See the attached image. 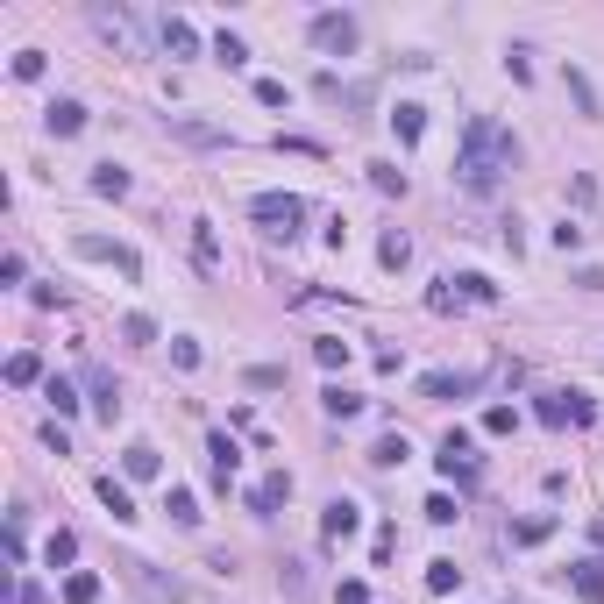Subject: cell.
<instances>
[{
  "mask_svg": "<svg viewBox=\"0 0 604 604\" xmlns=\"http://www.w3.org/2000/svg\"><path fill=\"white\" fill-rule=\"evenodd\" d=\"M334 604H370V583H363V576H349V583H334Z\"/></svg>",
  "mask_w": 604,
  "mask_h": 604,
  "instance_id": "cell-42",
  "label": "cell"
},
{
  "mask_svg": "<svg viewBox=\"0 0 604 604\" xmlns=\"http://www.w3.org/2000/svg\"><path fill=\"white\" fill-rule=\"evenodd\" d=\"M256 100L263 107H292V86H285V79H256Z\"/></svg>",
  "mask_w": 604,
  "mask_h": 604,
  "instance_id": "cell-39",
  "label": "cell"
},
{
  "mask_svg": "<svg viewBox=\"0 0 604 604\" xmlns=\"http://www.w3.org/2000/svg\"><path fill=\"white\" fill-rule=\"evenodd\" d=\"M72 249H79L86 263H114L121 278H135V271H142V263H135V249H128V242H107V235H72Z\"/></svg>",
  "mask_w": 604,
  "mask_h": 604,
  "instance_id": "cell-5",
  "label": "cell"
},
{
  "mask_svg": "<svg viewBox=\"0 0 604 604\" xmlns=\"http://www.w3.org/2000/svg\"><path fill=\"white\" fill-rule=\"evenodd\" d=\"M313 363H320V370H341V363H349V341H341V334L313 341Z\"/></svg>",
  "mask_w": 604,
  "mask_h": 604,
  "instance_id": "cell-33",
  "label": "cell"
},
{
  "mask_svg": "<svg viewBox=\"0 0 604 604\" xmlns=\"http://www.w3.org/2000/svg\"><path fill=\"white\" fill-rule=\"evenodd\" d=\"M213 57H220V65H228V72H242V65H249V43H242V36H228V29H220V36H213Z\"/></svg>",
  "mask_w": 604,
  "mask_h": 604,
  "instance_id": "cell-25",
  "label": "cell"
},
{
  "mask_svg": "<svg viewBox=\"0 0 604 604\" xmlns=\"http://www.w3.org/2000/svg\"><path fill=\"white\" fill-rule=\"evenodd\" d=\"M569 93H576V107H583V114H598V93H591V79H583L576 65H569Z\"/></svg>",
  "mask_w": 604,
  "mask_h": 604,
  "instance_id": "cell-40",
  "label": "cell"
},
{
  "mask_svg": "<svg viewBox=\"0 0 604 604\" xmlns=\"http://www.w3.org/2000/svg\"><path fill=\"white\" fill-rule=\"evenodd\" d=\"M427 591H434V598L462 591V569H455V562H427Z\"/></svg>",
  "mask_w": 604,
  "mask_h": 604,
  "instance_id": "cell-28",
  "label": "cell"
},
{
  "mask_svg": "<svg viewBox=\"0 0 604 604\" xmlns=\"http://www.w3.org/2000/svg\"><path fill=\"white\" fill-rule=\"evenodd\" d=\"M171 135H178V142H193V150H220V142H228V128H213V121H186V114L171 121Z\"/></svg>",
  "mask_w": 604,
  "mask_h": 604,
  "instance_id": "cell-16",
  "label": "cell"
},
{
  "mask_svg": "<svg viewBox=\"0 0 604 604\" xmlns=\"http://www.w3.org/2000/svg\"><path fill=\"white\" fill-rule=\"evenodd\" d=\"M278 150H299V157H327V150H320L313 135H278Z\"/></svg>",
  "mask_w": 604,
  "mask_h": 604,
  "instance_id": "cell-47",
  "label": "cell"
},
{
  "mask_svg": "<svg viewBox=\"0 0 604 604\" xmlns=\"http://www.w3.org/2000/svg\"><path fill=\"white\" fill-rule=\"evenodd\" d=\"M14 79H43V50H22L14 57Z\"/></svg>",
  "mask_w": 604,
  "mask_h": 604,
  "instance_id": "cell-46",
  "label": "cell"
},
{
  "mask_svg": "<svg viewBox=\"0 0 604 604\" xmlns=\"http://www.w3.org/2000/svg\"><path fill=\"white\" fill-rule=\"evenodd\" d=\"M370 186H377L384 200H399V193H405V171H399V164H370Z\"/></svg>",
  "mask_w": 604,
  "mask_h": 604,
  "instance_id": "cell-35",
  "label": "cell"
},
{
  "mask_svg": "<svg viewBox=\"0 0 604 604\" xmlns=\"http://www.w3.org/2000/svg\"><path fill=\"white\" fill-rule=\"evenodd\" d=\"M121 470H128V477H157V470H164V455H157L150 441H135V448L121 455Z\"/></svg>",
  "mask_w": 604,
  "mask_h": 604,
  "instance_id": "cell-21",
  "label": "cell"
},
{
  "mask_svg": "<svg viewBox=\"0 0 604 604\" xmlns=\"http://www.w3.org/2000/svg\"><path fill=\"white\" fill-rule=\"evenodd\" d=\"M36 377H43V363H36L29 349H22V356H7V384H36Z\"/></svg>",
  "mask_w": 604,
  "mask_h": 604,
  "instance_id": "cell-37",
  "label": "cell"
},
{
  "mask_svg": "<svg viewBox=\"0 0 604 604\" xmlns=\"http://www.w3.org/2000/svg\"><path fill=\"white\" fill-rule=\"evenodd\" d=\"M164 512H171L178 526H193V519H200V498H193L186 484H171V491H164Z\"/></svg>",
  "mask_w": 604,
  "mask_h": 604,
  "instance_id": "cell-23",
  "label": "cell"
},
{
  "mask_svg": "<svg viewBox=\"0 0 604 604\" xmlns=\"http://www.w3.org/2000/svg\"><path fill=\"white\" fill-rule=\"evenodd\" d=\"M405 455H412V448H405V434H384V441L370 448V462H377V470H399Z\"/></svg>",
  "mask_w": 604,
  "mask_h": 604,
  "instance_id": "cell-30",
  "label": "cell"
},
{
  "mask_svg": "<svg viewBox=\"0 0 604 604\" xmlns=\"http://www.w3.org/2000/svg\"><path fill=\"white\" fill-rule=\"evenodd\" d=\"M377 263H384V271H405V263H412V242H405L399 228H392V235L377 242Z\"/></svg>",
  "mask_w": 604,
  "mask_h": 604,
  "instance_id": "cell-22",
  "label": "cell"
},
{
  "mask_svg": "<svg viewBox=\"0 0 604 604\" xmlns=\"http://www.w3.org/2000/svg\"><path fill=\"white\" fill-rule=\"evenodd\" d=\"M86 392H93V405H100V419H107V427H114V412H121V384L107 377L100 363H86Z\"/></svg>",
  "mask_w": 604,
  "mask_h": 604,
  "instance_id": "cell-13",
  "label": "cell"
},
{
  "mask_svg": "<svg viewBox=\"0 0 604 604\" xmlns=\"http://www.w3.org/2000/svg\"><path fill=\"white\" fill-rule=\"evenodd\" d=\"M121 576L150 604H186V583H178V576H157V562H121Z\"/></svg>",
  "mask_w": 604,
  "mask_h": 604,
  "instance_id": "cell-3",
  "label": "cell"
},
{
  "mask_svg": "<svg viewBox=\"0 0 604 604\" xmlns=\"http://www.w3.org/2000/svg\"><path fill=\"white\" fill-rule=\"evenodd\" d=\"M356 526H363V505L356 498H327V512H320V533H327V540H349Z\"/></svg>",
  "mask_w": 604,
  "mask_h": 604,
  "instance_id": "cell-10",
  "label": "cell"
},
{
  "mask_svg": "<svg viewBox=\"0 0 604 604\" xmlns=\"http://www.w3.org/2000/svg\"><path fill=\"white\" fill-rule=\"evenodd\" d=\"M43 399L57 405V419H65V412H79V392H72L65 377H50V384H43Z\"/></svg>",
  "mask_w": 604,
  "mask_h": 604,
  "instance_id": "cell-38",
  "label": "cell"
},
{
  "mask_svg": "<svg viewBox=\"0 0 604 604\" xmlns=\"http://www.w3.org/2000/svg\"><path fill=\"white\" fill-rule=\"evenodd\" d=\"M427 519H434V526H448V519H455V498H448V491H434V498H427Z\"/></svg>",
  "mask_w": 604,
  "mask_h": 604,
  "instance_id": "cell-44",
  "label": "cell"
},
{
  "mask_svg": "<svg viewBox=\"0 0 604 604\" xmlns=\"http://www.w3.org/2000/svg\"><path fill=\"white\" fill-rule=\"evenodd\" d=\"M93 193H100V200H121V193H128V171H121V164H100V171H93Z\"/></svg>",
  "mask_w": 604,
  "mask_h": 604,
  "instance_id": "cell-32",
  "label": "cell"
},
{
  "mask_svg": "<svg viewBox=\"0 0 604 604\" xmlns=\"http://www.w3.org/2000/svg\"><path fill=\"white\" fill-rule=\"evenodd\" d=\"M356 36H363V29H356V14H313V43H320L327 57H349V50H356Z\"/></svg>",
  "mask_w": 604,
  "mask_h": 604,
  "instance_id": "cell-6",
  "label": "cell"
},
{
  "mask_svg": "<svg viewBox=\"0 0 604 604\" xmlns=\"http://www.w3.org/2000/svg\"><path fill=\"white\" fill-rule=\"evenodd\" d=\"M392 128H399V142H419V135H427V107L399 100V114H392Z\"/></svg>",
  "mask_w": 604,
  "mask_h": 604,
  "instance_id": "cell-20",
  "label": "cell"
},
{
  "mask_svg": "<svg viewBox=\"0 0 604 604\" xmlns=\"http://www.w3.org/2000/svg\"><path fill=\"white\" fill-rule=\"evenodd\" d=\"M242 384L249 392H278L285 384V363H256V370H242Z\"/></svg>",
  "mask_w": 604,
  "mask_h": 604,
  "instance_id": "cell-34",
  "label": "cell"
},
{
  "mask_svg": "<svg viewBox=\"0 0 604 604\" xmlns=\"http://www.w3.org/2000/svg\"><path fill=\"white\" fill-rule=\"evenodd\" d=\"M285 498H292V477H285V470H271V477L249 491V512H263V519H271V512H278Z\"/></svg>",
  "mask_w": 604,
  "mask_h": 604,
  "instance_id": "cell-14",
  "label": "cell"
},
{
  "mask_svg": "<svg viewBox=\"0 0 604 604\" xmlns=\"http://www.w3.org/2000/svg\"><path fill=\"white\" fill-rule=\"evenodd\" d=\"M86 128V107L79 100H50V135H79Z\"/></svg>",
  "mask_w": 604,
  "mask_h": 604,
  "instance_id": "cell-18",
  "label": "cell"
},
{
  "mask_svg": "<svg viewBox=\"0 0 604 604\" xmlns=\"http://www.w3.org/2000/svg\"><path fill=\"white\" fill-rule=\"evenodd\" d=\"M548 533H555V512H540V519H519V526H512V540H519V548H540Z\"/></svg>",
  "mask_w": 604,
  "mask_h": 604,
  "instance_id": "cell-26",
  "label": "cell"
},
{
  "mask_svg": "<svg viewBox=\"0 0 604 604\" xmlns=\"http://www.w3.org/2000/svg\"><path fill=\"white\" fill-rule=\"evenodd\" d=\"M93 598H100V576H93V569L65 576V604H93Z\"/></svg>",
  "mask_w": 604,
  "mask_h": 604,
  "instance_id": "cell-31",
  "label": "cell"
},
{
  "mask_svg": "<svg viewBox=\"0 0 604 604\" xmlns=\"http://www.w3.org/2000/svg\"><path fill=\"white\" fill-rule=\"evenodd\" d=\"M121 341H135V349L157 341V320H150V313H128V320H121Z\"/></svg>",
  "mask_w": 604,
  "mask_h": 604,
  "instance_id": "cell-36",
  "label": "cell"
},
{
  "mask_svg": "<svg viewBox=\"0 0 604 604\" xmlns=\"http://www.w3.org/2000/svg\"><path fill=\"white\" fill-rule=\"evenodd\" d=\"M591 540H598V548H604V519H591Z\"/></svg>",
  "mask_w": 604,
  "mask_h": 604,
  "instance_id": "cell-49",
  "label": "cell"
},
{
  "mask_svg": "<svg viewBox=\"0 0 604 604\" xmlns=\"http://www.w3.org/2000/svg\"><path fill=\"white\" fill-rule=\"evenodd\" d=\"M320 405H327V419H356V412H363V399H356V392H341V384H327Z\"/></svg>",
  "mask_w": 604,
  "mask_h": 604,
  "instance_id": "cell-24",
  "label": "cell"
},
{
  "mask_svg": "<svg viewBox=\"0 0 604 604\" xmlns=\"http://www.w3.org/2000/svg\"><path fill=\"white\" fill-rule=\"evenodd\" d=\"M100 505L114 512V519H135V498H128V484H114V477H100Z\"/></svg>",
  "mask_w": 604,
  "mask_h": 604,
  "instance_id": "cell-29",
  "label": "cell"
},
{
  "mask_svg": "<svg viewBox=\"0 0 604 604\" xmlns=\"http://www.w3.org/2000/svg\"><path fill=\"white\" fill-rule=\"evenodd\" d=\"M14 604H50V591H43V583H22V591H14Z\"/></svg>",
  "mask_w": 604,
  "mask_h": 604,
  "instance_id": "cell-48",
  "label": "cell"
},
{
  "mask_svg": "<svg viewBox=\"0 0 604 604\" xmlns=\"http://www.w3.org/2000/svg\"><path fill=\"white\" fill-rule=\"evenodd\" d=\"M193 263H200V271H220V242H213L206 220H193Z\"/></svg>",
  "mask_w": 604,
  "mask_h": 604,
  "instance_id": "cell-19",
  "label": "cell"
},
{
  "mask_svg": "<svg viewBox=\"0 0 604 604\" xmlns=\"http://www.w3.org/2000/svg\"><path fill=\"white\" fill-rule=\"evenodd\" d=\"M72 555H79V533H65V526H57V533L43 540V562H50V569H65Z\"/></svg>",
  "mask_w": 604,
  "mask_h": 604,
  "instance_id": "cell-27",
  "label": "cell"
},
{
  "mask_svg": "<svg viewBox=\"0 0 604 604\" xmlns=\"http://www.w3.org/2000/svg\"><path fill=\"white\" fill-rule=\"evenodd\" d=\"M569 583H576V598H583V604H604V562H598V555L569 562Z\"/></svg>",
  "mask_w": 604,
  "mask_h": 604,
  "instance_id": "cell-12",
  "label": "cell"
},
{
  "mask_svg": "<svg viewBox=\"0 0 604 604\" xmlns=\"http://www.w3.org/2000/svg\"><path fill=\"white\" fill-rule=\"evenodd\" d=\"M313 93H320L327 107H370V86H349L341 72H320V79H313Z\"/></svg>",
  "mask_w": 604,
  "mask_h": 604,
  "instance_id": "cell-11",
  "label": "cell"
},
{
  "mask_svg": "<svg viewBox=\"0 0 604 604\" xmlns=\"http://www.w3.org/2000/svg\"><path fill=\"white\" fill-rule=\"evenodd\" d=\"M157 43H164L171 57H193V50H200V36H193V22H178V14H164V22H157Z\"/></svg>",
  "mask_w": 604,
  "mask_h": 604,
  "instance_id": "cell-15",
  "label": "cell"
},
{
  "mask_svg": "<svg viewBox=\"0 0 604 604\" xmlns=\"http://www.w3.org/2000/svg\"><path fill=\"white\" fill-rule=\"evenodd\" d=\"M533 412H540V427H583L598 405L583 399V392H540V405H533Z\"/></svg>",
  "mask_w": 604,
  "mask_h": 604,
  "instance_id": "cell-4",
  "label": "cell"
},
{
  "mask_svg": "<svg viewBox=\"0 0 604 604\" xmlns=\"http://www.w3.org/2000/svg\"><path fill=\"white\" fill-rule=\"evenodd\" d=\"M519 164V142H512V128H498L491 114H470V128H462V157H455V186L462 193H498V178Z\"/></svg>",
  "mask_w": 604,
  "mask_h": 604,
  "instance_id": "cell-1",
  "label": "cell"
},
{
  "mask_svg": "<svg viewBox=\"0 0 604 604\" xmlns=\"http://www.w3.org/2000/svg\"><path fill=\"white\" fill-rule=\"evenodd\" d=\"M441 477H477V455H470V434L462 427H448V441H441Z\"/></svg>",
  "mask_w": 604,
  "mask_h": 604,
  "instance_id": "cell-9",
  "label": "cell"
},
{
  "mask_svg": "<svg viewBox=\"0 0 604 604\" xmlns=\"http://www.w3.org/2000/svg\"><path fill=\"white\" fill-rule=\"evenodd\" d=\"M427 306H434V313H455V306H462V299H455V285H448V278H441V285H434V292H427Z\"/></svg>",
  "mask_w": 604,
  "mask_h": 604,
  "instance_id": "cell-45",
  "label": "cell"
},
{
  "mask_svg": "<svg viewBox=\"0 0 604 604\" xmlns=\"http://www.w3.org/2000/svg\"><path fill=\"white\" fill-rule=\"evenodd\" d=\"M512 427H519V412H512V405H491V412H484V434H512Z\"/></svg>",
  "mask_w": 604,
  "mask_h": 604,
  "instance_id": "cell-41",
  "label": "cell"
},
{
  "mask_svg": "<svg viewBox=\"0 0 604 604\" xmlns=\"http://www.w3.org/2000/svg\"><path fill=\"white\" fill-rule=\"evenodd\" d=\"M235 470H242V448H235L228 434H213V441H206V477H213V491H228Z\"/></svg>",
  "mask_w": 604,
  "mask_h": 604,
  "instance_id": "cell-8",
  "label": "cell"
},
{
  "mask_svg": "<svg viewBox=\"0 0 604 604\" xmlns=\"http://www.w3.org/2000/svg\"><path fill=\"white\" fill-rule=\"evenodd\" d=\"M171 363H178V370H200V341L178 334V341H171Z\"/></svg>",
  "mask_w": 604,
  "mask_h": 604,
  "instance_id": "cell-43",
  "label": "cell"
},
{
  "mask_svg": "<svg viewBox=\"0 0 604 604\" xmlns=\"http://www.w3.org/2000/svg\"><path fill=\"white\" fill-rule=\"evenodd\" d=\"M448 285H455V299H462V306H491V299H498V285L477 278V271H462V278H448Z\"/></svg>",
  "mask_w": 604,
  "mask_h": 604,
  "instance_id": "cell-17",
  "label": "cell"
},
{
  "mask_svg": "<svg viewBox=\"0 0 604 604\" xmlns=\"http://www.w3.org/2000/svg\"><path fill=\"white\" fill-rule=\"evenodd\" d=\"M249 213H256L271 235H285V242H292V235H299V220H306V200H299V193H256Z\"/></svg>",
  "mask_w": 604,
  "mask_h": 604,
  "instance_id": "cell-2",
  "label": "cell"
},
{
  "mask_svg": "<svg viewBox=\"0 0 604 604\" xmlns=\"http://www.w3.org/2000/svg\"><path fill=\"white\" fill-rule=\"evenodd\" d=\"M477 384H484V370H427V377H419V399H470V392H477Z\"/></svg>",
  "mask_w": 604,
  "mask_h": 604,
  "instance_id": "cell-7",
  "label": "cell"
}]
</instances>
